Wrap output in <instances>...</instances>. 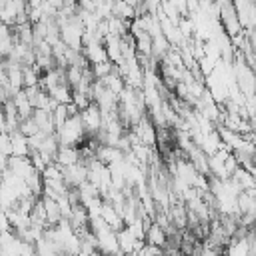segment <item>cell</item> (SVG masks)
Instances as JSON below:
<instances>
[{
  "label": "cell",
  "instance_id": "8fae6325",
  "mask_svg": "<svg viewBox=\"0 0 256 256\" xmlns=\"http://www.w3.org/2000/svg\"><path fill=\"white\" fill-rule=\"evenodd\" d=\"M112 68H114V64H110V62L106 60V62H100V64H92V66H90V72H92L94 80H104V78L112 72Z\"/></svg>",
  "mask_w": 256,
  "mask_h": 256
},
{
  "label": "cell",
  "instance_id": "52a82bcc",
  "mask_svg": "<svg viewBox=\"0 0 256 256\" xmlns=\"http://www.w3.org/2000/svg\"><path fill=\"white\" fill-rule=\"evenodd\" d=\"M12 104H14V108H16V112H18V116H20V120H26V118H30L32 116V106H30V100L26 98V94H24V90H20V92H16L14 96H12Z\"/></svg>",
  "mask_w": 256,
  "mask_h": 256
},
{
  "label": "cell",
  "instance_id": "ba28073f",
  "mask_svg": "<svg viewBox=\"0 0 256 256\" xmlns=\"http://www.w3.org/2000/svg\"><path fill=\"white\" fill-rule=\"evenodd\" d=\"M144 244H148V246H156V248H162L164 244H166V234H164V230L158 226V224H150V228L146 230V234H144Z\"/></svg>",
  "mask_w": 256,
  "mask_h": 256
},
{
  "label": "cell",
  "instance_id": "9c48e42d",
  "mask_svg": "<svg viewBox=\"0 0 256 256\" xmlns=\"http://www.w3.org/2000/svg\"><path fill=\"white\" fill-rule=\"evenodd\" d=\"M98 82H102V86H104L108 92L116 94V96H118V94L124 90V80L118 76V72H116L114 68H112V72H110V74H108L104 80H98Z\"/></svg>",
  "mask_w": 256,
  "mask_h": 256
},
{
  "label": "cell",
  "instance_id": "8992f818",
  "mask_svg": "<svg viewBox=\"0 0 256 256\" xmlns=\"http://www.w3.org/2000/svg\"><path fill=\"white\" fill-rule=\"evenodd\" d=\"M10 146H12V156L16 158H28L30 150H28V138H24L18 130L10 132Z\"/></svg>",
  "mask_w": 256,
  "mask_h": 256
},
{
  "label": "cell",
  "instance_id": "5bb4252c",
  "mask_svg": "<svg viewBox=\"0 0 256 256\" xmlns=\"http://www.w3.org/2000/svg\"><path fill=\"white\" fill-rule=\"evenodd\" d=\"M74 256H86V254H82V252H78V254H74Z\"/></svg>",
  "mask_w": 256,
  "mask_h": 256
},
{
  "label": "cell",
  "instance_id": "277c9868",
  "mask_svg": "<svg viewBox=\"0 0 256 256\" xmlns=\"http://www.w3.org/2000/svg\"><path fill=\"white\" fill-rule=\"evenodd\" d=\"M80 162V154L76 146H60L54 158V164L58 168H66V166H74Z\"/></svg>",
  "mask_w": 256,
  "mask_h": 256
},
{
  "label": "cell",
  "instance_id": "3957f363",
  "mask_svg": "<svg viewBox=\"0 0 256 256\" xmlns=\"http://www.w3.org/2000/svg\"><path fill=\"white\" fill-rule=\"evenodd\" d=\"M62 170V182L68 186V188H78L86 182L88 178V168L84 162H78L74 166H66V168H60Z\"/></svg>",
  "mask_w": 256,
  "mask_h": 256
},
{
  "label": "cell",
  "instance_id": "6da1fadb",
  "mask_svg": "<svg viewBox=\"0 0 256 256\" xmlns=\"http://www.w3.org/2000/svg\"><path fill=\"white\" fill-rule=\"evenodd\" d=\"M56 138H58V144L60 146H82L84 140H86V134H84V128H82V122L78 116L74 118H68L62 128H58L56 132Z\"/></svg>",
  "mask_w": 256,
  "mask_h": 256
},
{
  "label": "cell",
  "instance_id": "5b68a950",
  "mask_svg": "<svg viewBox=\"0 0 256 256\" xmlns=\"http://www.w3.org/2000/svg\"><path fill=\"white\" fill-rule=\"evenodd\" d=\"M82 56L86 58V62L92 66V64H100V62H106L108 56H106V50H104V44H88L82 48Z\"/></svg>",
  "mask_w": 256,
  "mask_h": 256
},
{
  "label": "cell",
  "instance_id": "4fadbf2b",
  "mask_svg": "<svg viewBox=\"0 0 256 256\" xmlns=\"http://www.w3.org/2000/svg\"><path fill=\"white\" fill-rule=\"evenodd\" d=\"M70 104H72L78 112H82V110H86V108L92 104V100H90V96H86V94H82V92H72Z\"/></svg>",
  "mask_w": 256,
  "mask_h": 256
},
{
  "label": "cell",
  "instance_id": "7c38bea8",
  "mask_svg": "<svg viewBox=\"0 0 256 256\" xmlns=\"http://www.w3.org/2000/svg\"><path fill=\"white\" fill-rule=\"evenodd\" d=\"M18 132H20L24 138H32V136H36L40 130H38V126L34 124L32 118H26V120H20V124H18Z\"/></svg>",
  "mask_w": 256,
  "mask_h": 256
},
{
  "label": "cell",
  "instance_id": "7a4b0ae2",
  "mask_svg": "<svg viewBox=\"0 0 256 256\" xmlns=\"http://www.w3.org/2000/svg\"><path fill=\"white\" fill-rule=\"evenodd\" d=\"M78 118L82 122V128H84L86 138H94L100 132V128H102V114H100V110H98L96 104H90L86 110H82L78 114Z\"/></svg>",
  "mask_w": 256,
  "mask_h": 256
},
{
  "label": "cell",
  "instance_id": "30bf717a",
  "mask_svg": "<svg viewBox=\"0 0 256 256\" xmlns=\"http://www.w3.org/2000/svg\"><path fill=\"white\" fill-rule=\"evenodd\" d=\"M48 96L60 106V104H70V100H72V90H70V86L68 84H58L56 88H52L50 92H48Z\"/></svg>",
  "mask_w": 256,
  "mask_h": 256
}]
</instances>
